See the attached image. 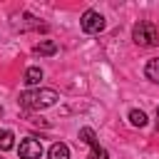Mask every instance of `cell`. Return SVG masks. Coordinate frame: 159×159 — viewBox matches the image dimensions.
Instances as JSON below:
<instances>
[{
  "mask_svg": "<svg viewBox=\"0 0 159 159\" xmlns=\"http://www.w3.org/2000/svg\"><path fill=\"white\" fill-rule=\"evenodd\" d=\"M50 159H70V147L62 142H55L50 147Z\"/></svg>",
  "mask_w": 159,
  "mask_h": 159,
  "instance_id": "obj_6",
  "label": "cell"
},
{
  "mask_svg": "<svg viewBox=\"0 0 159 159\" xmlns=\"http://www.w3.org/2000/svg\"><path fill=\"white\" fill-rule=\"evenodd\" d=\"M144 75L152 80V82H159V57H152L144 67Z\"/></svg>",
  "mask_w": 159,
  "mask_h": 159,
  "instance_id": "obj_8",
  "label": "cell"
},
{
  "mask_svg": "<svg viewBox=\"0 0 159 159\" xmlns=\"http://www.w3.org/2000/svg\"><path fill=\"white\" fill-rule=\"evenodd\" d=\"M12 147H15V137H12V132H10V129H0V149L7 152V149H12Z\"/></svg>",
  "mask_w": 159,
  "mask_h": 159,
  "instance_id": "obj_9",
  "label": "cell"
},
{
  "mask_svg": "<svg viewBox=\"0 0 159 159\" xmlns=\"http://www.w3.org/2000/svg\"><path fill=\"white\" fill-rule=\"evenodd\" d=\"M132 37H134V42L139 47H154L159 42V27L152 20H139L132 27Z\"/></svg>",
  "mask_w": 159,
  "mask_h": 159,
  "instance_id": "obj_2",
  "label": "cell"
},
{
  "mask_svg": "<svg viewBox=\"0 0 159 159\" xmlns=\"http://www.w3.org/2000/svg\"><path fill=\"white\" fill-rule=\"evenodd\" d=\"M17 102L25 109H45V107H52L57 102V92L55 89H27L20 94Z\"/></svg>",
  "mask_w": 159,
  "mask_h": 159,
  "instance_id": "obj_1",
  "label": "cell"
},
{
  "mask_svg": "<svg viewBox=\"0 0 159 159\" xmlns=\"http://www.w3.org/2000/svg\"><path fill=\"white\" fill-rule=\"evenodd\" d=\"M17 152H20V159H40L42 157V144L35 137H27V139L20 142Z\"/></svg>",
  "mask_w": 159,
  "mask_h": 159,
  "instance_id": "obj_4",
  "label": "cell"
},
{
  "mask_svg": "<svg viewBox=\"0 0 159 159\" xmlns=\"http://www.w3.org/2000/svg\"><path fill=\"white\" fill-rule=\"evenodd\" d=\"M40 80H42V70L40 67H27L25 70V84L35 87V84H40Z\"/></svg>",
  "mask_w": 159,
  "mask_h": 159,
  "instance_id": "obj_7",
  "label": "cell"
},
{
  "mask_svg": "<svg viewBox=\"0 0 159 159\" xmlns=\"http://www.w3.org/2000/svg\"><path fill=\"white\" fill-rule=\"evenodd\" d=\"M0 114H2V107H0Z\"/></svg>",
  "mask_w": 159,
  "mask_h": 159,
  "instance_id": "obj_14",
  "label": "cell"
},
{
  "mask_svg": "<svg viewBox=\"0 0 159 159\" xmlns=\"http://www.w3.org/2000/svg\"><path fill=\"white\" fill-rule=\"evenodd\" d=\"M157 127H159V107H157Z\"/></svg>",
  "mask_w": 159,
  "mask_h": 159,
  "instance_id": "obj_13",
  "label": "cell"
},
{
  "mask_svg": "<svg viewBox=\"0 0 159 159\" xmlns=\"http://www.w3.org/2000/svg\"><path fill=\"white\" fill-rule=\"evenodd\" d=\"M55 52H57V42L55 40H40L35 45V55H40V57H50Z\"/></svg>",
  "mask_w": 159,
  "mask_h": 159,
  "instance_id": "obj_5",
  "label": "cell"
},
{
  "mask_svg": "<svg viewBox=\"0 0 159 159\" xmlns=\"http://www.w3.org/2000/svg\"><path fill=\"white\" fill-rule=\"evenodd\" d=\"M89 159H109V154H107V149H102V147L97 144V147H92V154H89Z\"/></svg>",
  "mask_w": 159,
  "mask_h": 159,
  "instance_id": "obj_12",
  "label": "cell"
},
{
  "mask_svg": "<svg viewBox=\"0 0 159 159\" xmlns=\"http://www.w3.org/2000/svg\"><path fill=\"white\" fill-rule=\"evenodd\" d=\"M80 27H82V32H87V35L102 32V30H104V17H102L97 10H84V15H82V20H80Z\"/></svg>",
  "mask_w": 159,
  "mask_h": 159,
  "instance_id": "obj_3",
  "label": "cell"
},
{
  "mask_svg": "<svg viewBox=\"0 0 159 159\" xmlns=\"http://www.w3.org/2000/svg\"><path fill=\"white\" fill-rule=\"evenodd\" d=\"M129 122H132L134 127H144V124H147V114H144L142 109H132V112H129Z\"/></svg>",
  "mask_w": 159,
  "mask_h": 159,
  "instance_id": "obj_11",
  "label": "cell"
},
{
  "mask_svg": "<svg viewBox=\"0 0 159 159\" xmlns=\"http://www.w3.org/2000/svg\"><path fill=\"white\" fill-rule=\"evenodd\" d=\"M80 142H84V144H89V147H97V134H94V129H89V127L80 129Z\"/></svg>",
  "mask_w": 159,
  "mask_h": 159,
  "instance_id": "obj_10",
  "label": "cell"
}]
</instances>
